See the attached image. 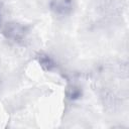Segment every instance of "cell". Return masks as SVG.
I'll use <instances>...</instances> for the list:
<instances>
[{
	"label": "cell",
	"instance_id": "3",
	"mask_svg": "<svg viewBox=\"0 0 129 129\" xmlns=\"http://www.w3.org/2000/svg\"><path fill=\"white\" fill-rule=\"evenodd\" d=\"M37 61L39 63V66L41 67V69L45 72H52L56 69V61L55 59L47 54V53H39L37 56Z\"/></svg>",
	"mask_w": 129,
	"mask_h": 129
},
{
	"label": "cell",
	"instance_id": "4",
	"mask_svg": "<svg viewBox=\"0 0 129 129\" xmlns=\"http://www.w3.org/2000/svg\"><path fill=\"white\" fill-rule=\"evenodd\" d=\"M67 96L70 100L72 101H76V100H79L81 97H82V90L80 87L78 86H71L68 88V91H67Z\"/></svg>",
	"mask_w": 129,
	"mask_h": 129
},
{
	"label": "cell",
	"instance_id": "2",
	"mask_svg": "<svg viewBox=\"0 0 129 129\" xmlns=\"http://www.w3.org/2000/svg\"><path fill=\"white\" fill-rule=\"evenodd\" d=\"M50 11L57 17L64 18L70 16L75 9L74 0H50L49 1Z\"/></svg>",
	"mask_w": 129,
	"mask_h": 129
},
{
	"label": "cell",
	"instance_id": "1",
	"mask_svg": "<svg viewBox=\"0 0 129 129\" xmlns=\"http://www.w3.org/2000/svg\"><path fill=\"white\" fill-rule=\"evenodd\" d=\"M3 34L8 40L15 43H20L26 38L28 34V27L20 22H9L4 26Z\"/></svg>",
	"mask_w": 129,
	"mask_h": 129
}]
</instances>
